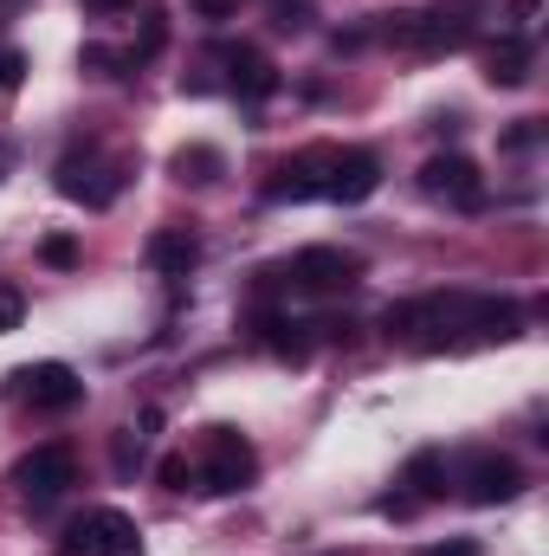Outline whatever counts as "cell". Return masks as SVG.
I'll return each instance as SVG.
<instances>
[{
    "instance_id": "1",
    "label": "cell",
    "mask_w": 549,
    "mask_h": 556,
    "mask_svg": "<svg viewBox=\"0 0 549 556\" xmlns=\"http://www.w3.org/2000/svg\"><path fill=\"white\" fill-rule=\"evenodd\" d=\"M259 479V446L240 433V427H201V446H194V492H246Z\"/></svg>"
},
{
    "instance_id": "2",
    "label": "cell",
    "mask_w": 549,
    "mask_h": 556,
    "mask_svg": "<svg viewBox=\"0 0 549 556\" xmlns=\"http://www.w3.org/2000/svg\"><path fill=\"white\" fill-rule=\"evenodd\" d=\"M52 181H59V194L78 201V207H111V201L124 194V162H111V155H98V149H72V155L52 168Z\"/></svg>"
},
{
    "instance_id": "3",
    "label": "cell",
    "mask_w": 549,
    "mask_h": 556,
    "mask_svg": "<svg viewBox=\"0 0 549 556\" xmlns=\"http://www.w3.org/2000/svg\"><path fill=\"white\" fill-rule=\"evenodd\" d=\"M420 194H426V201H439V207L478 214V207H485V175H478V162H472V155L439 149V155H426V162H420Z\"/></svg>"
},
{
    "instance_id": "4",
    "label": "cell",
    "mask_w": 549,
    "mask_h": 556,
    "mask_svg": "<svg viewBox=\"0 0 549 556\" xmlns=\"http://www.w3.org/2000/svg\"><path fill=\"white\" fill-rule=\"evenodd\" d=\"M65 485H78V453L72 446H33L20 466H13V492H20V505H33V511H46L52 498H65Z\"/></svg>"
},
{
    "instance_id": "5",
    "label": "cell",
    "mask_w": 549,
    "mask_h": 556,
    "mask_svg": "<svg viewBox=\"0 0 549 556\" xmlns=\"http://www.w3.org/2000/svg\"><path fill=\"white\" fill-rule=\"evenodd\" d=\"M59 556H142V531H137V518H124L117 505H98V511H85L65 531Z\"/></svg>"
},
{
    "instance_id": "6",
    "label": "cell",
    "mask_w": 549,
    "mask_h": 556,
    "mask_svg": "<svg viewBox=\"0 0 549 556\" xmlns=\"http://www.w3.org/2000/svg\"><path fill=\"white\" fill-rule=\"evenodd\" d=\"M356 278H362V260L349 247H304L291 260V291H304V298H343Z\"/></svg>"
},
{
    "instance_id": "7",
    "label": "cell",
    "mask_w": 549,
    "mask_h": 556,
    "mask_svg": "<svg viewBox=\"0 0 549 556\" xmlns=\"http://www.w3.org/2000/svg\"><path fill=\"white\" fill-rule=\"evenodd\" d=\"M13 395H20L33 415H65V408L85 402V382H78L65 363H26V369L13 376Z\"/></svg>"
},
{
    "instance_id": "8",
    "label": "cell",
    "mask_w": 549,
    "mask_h": 556,
    "mask_svg": "<svg viewBox=\"0 0 549 556\" xmlns=\"http://www.w3.org/2000/svg\"><path fill=\"white\" fill-rule=\"evenodd\" d=\"M459 492H465V505H511L524 492V466L511 453H472L459 466Z\"/></svg>"
},
{
    "instance_id": "9",
    "label": "cell",
    "mask_w": 549,
    "mask_h": 556,
    "mask_svg": "<svg viewBox=\"0 0 549 556\" xmlns=\"http://www.w3.org/2000/svg\"><path fill=\"white\" fill-rule=\"evenodd\" d=\"M478 33V0H439L413 13V52H459Z\"/></svg>"
},
{
    "instance_id": "10",
    "label": "cell",
    "mask_w": 549,
    "mask_h": 556,
    "mask_svg": "<svg viewBox=\"0 0 549 556\" xmlns=\"http://www.w3.org/2000/svg\"><path fill=\"white\" fill-rule=\"evenodd\" d=\"M330 162H336V149H297V155H284L272 162V175H266V201H310V194H323L330 188Z\"/></svg>"
},
{
    "instance_id": "11",
    "label": "cell",
    "mask_w": 549,
    "mask_h": 556,
    "mask_svg": "<svg viewBox=\"0 0 549 556\" xmlns=\"http://www.w3.org/2000/svg\"><path fill=\"white\" fill-rule=\"evenodd\" d=\"M375 188H382V162H375V149H336L323 201H343V207H356V201H369Z\"/></svg>"
},
{
    "instance_id": "12",
    "label": "cell",
    "mask_w": 549,
    "mask_h": 556,
    "mask_svg": "<svg viewBox=\"0 0 549 556\" xmlns=\"http://www.w3.org/2000/svg\"><path fill=\"white\" fill-rule=\"evenodd\" d=\"M401 485H408V492L382 498V511H388V518H413L420 505H433V498L446 492V459H439L433 446H426V453H413V459H408V472H401Z\"/></svg>"
},
{
    "instance_id": "13",
    "label": "cell",
    "mask_w": 549,
    "mask_h": 556,
    "mask_svg": "<svg viewBox=\"0 0 549 556\" xmlns=\"http://www.w3.org/2000/svg\"><path fill=\"white\" fill-rule=\"evenodd\" d=\"M142 260L162 278H188L201 266V240H194V227H155L149 247H142Z\"/></svg>"
},
{
    "instance_id": "14",
    "label": "cell",
    "mask_w": 549,
    "mask_h": 556,
    "mask_svg": "<svg viewBox=\"0 0 549 556\" xmlns=\"http://www.w3.org/2000/svg\"><path fill=\"white\" fill-rule=\"evenodd\" d=\"M531 65H537V46H531L524 33H498V46L485 52V78H491V85H505V91H511V85H524V78H531Z\"/></svg>"
},
{
    "instance_id": "15",
    "label": "cell",
    "mask_w": 549,
    "mask_h": 556,
    "mask_svg": "<svg viewBox=\"0 0 549 556\" xmlns=\"http://www.w3.org/2000/svg\"><path fill=\"white\" fill-rule=\"evenodd\" d=\"M227 65H233V91H240L246 104H259V98H272L278 91V65L266 59V52L240 46V52H227Z\"/></svg>"
},
{
    "instance_id": "16",
    "label": "cell",
    "mask_w": 549,
    "mask_h": 556,
    "mask_svg": "<svg viewBox=\"0 0 549 556\" xmlns=\"http://www.w3.org/2000/svg\"><path fill=\"white\" fill-rule=\"evenodd\" d=\"M220 149H207V142H188V149H175V181H220Z\"/></svg>"
},
{
    "instance_id": "17",
    "label": "cell",
    "mask_w": 549,
    "mask_h": 556,
    "mask_svg": "<svg viewBox=\"0 0 549 556\" xmlns=\"http://www.w3.org/2000/svg\"><path fill=\"white\" fill-rule=\"evenodd\" d=\"M162 485H168V492H194V459H188V453H168V459H162Z\"/></svg>"
},
{
    "instance_id": "18",
    "label": "cell",
    "mask_w": 549,
    "mask_h": 556,
    "mask_svg": "<svg viewBox=\"0 0 549 556\" xmlns=\"http://www.w3.org/2000/svg\"><path fill=\"white\" fill-rule=\"evenodd\" d=\"M39 260H46V266H78V240H72V233H52V240L39 247Z\"/></svg>"
},
{
    "instance_id": "19",
    "label": "cell",
    "mask_w": 549,
    "mask_h": 556,
    "mask_svg": "<svg viewBox=\"0 0 549 556\" xmlns=\"http://www.w3.org/2000/svg\"><path fill=\"white\" fill-rule=\"evenodd\" d=\"M20 78H26V59H20L13 46H0V98H7V91H20Z\"/></svg>"
},
{
    "instance_id": "20",
    "label": "cell",
    "mask_w": 549,
    "mask_h": 556,
    "mask_svg": "<svg viewBox=\"0 0 549 556\" xmlns=\"http://www.w3.org/2000/svg\"><path fill=\"white\" fill-rule=\"evenodd\" d=\"M20 317H26V298H20L13 285H0V337H7V330H20Z\"/></svg>"
},
{
    "instance_id": "21",
    "label": "cell",
    "mask_w": 549,
    "mask_h": 556,
    "mask_svg": "<svg viewBox=\"0 0 549 556\" xmlns=\"http://www.w3.org/2000/svg\"><path fill=\"white\" fill-rule=\"evenodd\" d=\"M537 13H544V0H511V33H531Z\"/></svg>"
},
{
    "instance_id": "22",
    "label": "cell",
    "mask_w": 549,
    "mask_h": 556,
    "mask_svg": "<svg viewBox=\"0 0 549 556\" xmlns=\"http://www.w3.org/2000/svg\"><path fill=\"white\" fill-rule=\"evenodd\" d=\"M188 7H194L201 20H233V13H240V0H188Z\"/></svg>"
},
{
    "instance_id": "23",
    "label": "cell",
    "mask_w": 549,
    "mask_h": 556,
    "mask_svg": "<svg viewBox=\"0 0 549 556\" xmlns=\"http://www.w3.org/2000/svg\"><path fill=\"white\" fill-rule=\"evenodd\" d=\"M85 7H98V13H124L130 0H85Z\"/></svg>"
},
{
    "instance_id": "24",
    "label": "cell",
    "mask_w": 549,
    "mask_h": 556,
    "mask_svg": "<svg viewBox=\"0 0 549 556\" xmlns=\"http://www.w3.org/2000/svg\"><path fill=\"white\" fill-rule=\"evenodd\" d=\"M426 556H472V544H452V551H426Z\"/></svg>"
}]
</instances>
